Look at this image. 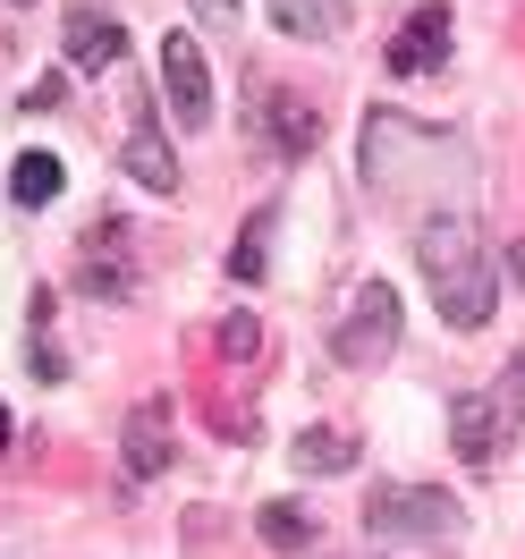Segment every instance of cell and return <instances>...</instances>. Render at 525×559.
<instances>
[{
  "instance_id": "1",
  "label": "cell",
  "mask_w": 525,
  "mask_h": 559,
  "mask_svg": "<svg viewBox=\"0 0 525 559\" xmlns=\"http://www.w3.org/2000/svg\"><path fill=\"white\" fill-rule=\"evenodd\" d=\"M365 187L382 195V204H441V212H466L475 195V144L441 136V128H423L407 110H365Z\"/></svg>"
},
{
  "instance_id": "2",
  "label": "cell",
  "mask_w": 525,
  "mask_h": 559,
  "mask_svg": "<svg viewBox=\"0 0 525 559\" xmlns=\"http://www.w3.org/2000/svg\"><path fill=\"white\" fill-rule=\"evenodd\" d=\"M416 263H423V288L450 331H484L491 322V297H500V272H491V246L475 229V212H423L416 221Z\"/></svg>"
},
{
  "instance_id": "3",
  "label": "cell",
  "mask_w": 525,
  "mask_h": 559,
  "mask_svg": "<svg viewBox=\"0 0 525 559\" xmlns=\"http://www.w3.org/2000/svg\"><path fill=\"white\" fill-rule=\"evenodd\" d=\"M517 432H525V356H509L491 390H457L450 399V450H457V466L491 475Z\"/></svg>"
},
{
  "instance_id": "4",
  "label": "cell",
  "mask_w": 525,
  "mask_h": 559,
  "mask_svg": "<svg viewBox=\"0 0 525 559\" xmlns=\"http://www.w3.org/2000/svg\"><path fill=\"white\" fill-rule=\"evenodd\" d=\"M365 525H373L382 543H432V551H450L457 534H466V509L432 484H382L365 500Z\"/></svg>"
},
{
  "instance_id": "5",
  "label": "cell",
  "mask_w": 525,
  "mask_h": 559,
  "mask_svg": "<svg viewBox=\"0 0 525 559\" xmlns=\"http://www.w3.org/2000/svg\"><path fill=\"white\" fill-rule=\"evenodd\" d=\"M390 348H398V288H390V280H356L348 314L331 331V356H339L348 373H373V365H390Z\"/></svg>"
},
{
  "instance_id": "6",
  "label": "cell",
  "mask_w": 525,
  "mask_h": 559,
  "mask_svg": "<svg viewBox=\"0 0 525 559\" xmlns=\"http://www.w3.org/2000/svg\"><path fill=\"white\" fill-rule=\"evenodd\" d=\"M162 103H170V119L178 128H212V60H204V43L195 35H162Z\"/></svg>"
},
{
  "instance_id": "7",
  "label": "cell",
  "mask_w": 525,
  "mask_h": 559,
  "mask_svg": "<svg viewBox=\"0 0 525 559\" xmlns=\"http://www.w3.org/2000/svg\"><path fill=\"white\" fill-rule=\"evenodd\" d=\"M60 51H69V69L103 76V69H119V60H128V26H119L110 9H94V0H76L69 26H60Z\"/></svg>"
},
{
  "instance_id": "8",
  "label": "cell",
  "mask_w": 525,
  "mask_h": 559,
  "mask_svg": "<svg viewBox=\"0 0 525 559\" xmlns=\"http://www.w3.org/2000/svg\"><path fill=\"white\" fill-rule=\"evenodd\" d=\"M382 60H390V76H432L441 60H450V9H441V0H423L416 17L390 35Z\"/></svg>"
},
{
  "instance_id": "9",
  "label": "cell",
  "mask_w": 525,
  "mask_h": 559,
  "mask_svg": "<svg viewBox=\"0 0 525 559\" xmlns=\"http://www.w3.org/2000/svg\"><path fill=\"white\" fill-rule=\"evenodd\" d=\"M254 119L272 128V153H281V162H306V153L322 144L314 103H306V94H288V85H263V94H254Z\"/></svg>"
},
{
  "instance_id": "10",
  "label": "cell",
  "mask_w": 525,
  "mask_h": 559,
  "mask_svg": "<svg viewBox=\"0 0 525 559\" xmlns=\"http://www.w3.org/2000/svg\"><path fill=\"white\" fill-rule=\"evenodd\" d=\"M119 450H128V475L153 484V475L170 466V399H136L128 424H119Z\"/></svg>"
},
{
  "instance_id": "11",
  "label": "cell",
  "mask_w": 525,
  "mask_h": 559,
  "mask_svg": "<svg viewBox=\"0 0 525 559\" xmlns=\"http://www.w3.org/2000/svg\"><path fill=\"white\" fill-rule=\"evenodd\" d=\"M272 26L297 43H339L348 35V0H272Z\"/></svg>"
},
{
  "instance_id": "12",
  "label": "cell",
  "mask_w": 525,
  "mask_h": 559,
  "mask_svg": "<svg viewBox=\"0 0 525 559\" xmlns=\"http://www.w3.org/2000/svg\"><path fill=\"white\" fill-rule=\"evenodd\" d=\"M119 170H128V178H144L153 195H178V153L162 144V128H136V136L119 144Z\"/></svg>"
},
{
  "instance_id": "13",
  "label": "cell",
  "mask_w": 525,
  "mask_h": 559,
  "mask_svg": "<svg viewBox=\"0 0 525 559\" xmlns=\"http://www.w3.org/2000/svg\"><path fill=\"white\" fill-rule=\"evenodd\" d=\"M288 457H297V475H339V466H356V432L348 424H306Z\"/></svg>"
},
{
  "instance_id": "14",
  "label": "cell",
  "mask_w": 525,
  "mask_h": 559,
  "mask_svg": "<svg viewBox=\"0 0 525 559\" xmlns=\"http://www.w3.org/2000/svg\"><path fill=\"white\" fill-rule=\"evenodd\" d=\"M60 187H69V170H60V153H17V170H9V195L26 212L60 204Z\"/></svg>"
},
{
  "instance_id": "15",
  "label": "cell",
  "mask_w": 525,
  "mask_h": 559,
  "mask_svg": "<svg viewBox=\"0 0 525 559\" xmlns=\"http://www.w3.org/2000/svg\"><path fill=\"white\" fill-rule=\"evenodd\" d=\"M212 356H220V365H254V356H263V322L254 314H220L212 322Z\"/></svg>"
},
{
  "instance_id": "16",
  "label": "cell",
  "mask_w": 525,
  "mask_h": 559,
  "mask_svg": "<svg viewBox=\"0 0 525 559\" xmlns=\"http://www.w3.org/2000/svg\"><path fill=\"white\" fill-rule=\"evenodd\" d=\"M254 534H263L272 551H306V543H314V525H306V509H297V500H272V509L254 518Z\"/></svg>"
},
{
  "instance_id": "17",
  "label": "cell",
  "mask_w": 525,
  "mask_h": 559,
  "mask_svg": "<svg viewBox=\"0 0 525 559\" xmlns=\"http://www.w3.org/2000/svg\"><path fill=\"white\" fill-rule=\"evenodd\" d=\"M263 246H272V212H254V229H238V246H229V280L254 288V280L272 272V263H263Z\"/></svg>"
},
{
  "instance_id": "18",
  "label": "cell",
  "mask_w": 525,
  "mask_h": 559,
  "mask_svg": "<svg viewBox=\"0 0 525 559\" xmlns=\"http://www.w3.org/2000/svg\"><path fill=\"white\" fill-rule=\"evenodd\" d=\"M26 373H35V382H60V373H69V356L51 348V322H35V340H26Z\"/></svg>"
},
{
  "instance_id": "19",
  "label": "cell",
  "mask_w": 525,
  "mask_h": 559,
  "mask_svg": "<svg viewBox=\"0 0 525 559\" xmlns=\"http://www.w3.org/2000/svg\"><path fill=\"white\" fill-rule=\"evenodd\" d=\"M76 288H85V297H128V288H136V280L119 272V263H103V254H94V263H85V272H76Z\"/></svg>"
},
{
  "instance_id": "20",
  "label": "cell",
  "mask_w": 525,
  "mask_h": 559,
  "mask_svg": "<svg viewBox=\"0 0 525 559\" xmlns=\"http://www.w3.org/2000/svg\"><path fill=\"white\" fill-rule=\"evenodd\" d=\"M60 94H69V76H35V85H26V110H51Z\"/></svg>"
},
{
  "instance_id": "21",
  "label": "cell",
  "mask_w": 525,
  "mask_h": 559,
  "mask_svg": "<svg viewBox=\"0 0 525 559\" xmlns=\"http://www.w3.org/2000/svg\"><path fill=\"white\" fill-rule=\"evenodd\" d=\"M229 9H238V0H195V17H229Z\"/></svg>"
},
{
  "instance_id": "22",
  "label": "cell",
  "mask_w": 525,
  "mask_h": 559,
  "mask_svg": "<svg viewBox=\"0 0 525 559\" xmlns=\"http://www.w3.org/2000/svg\"><path fill=\"white\" fill-rule=\"evenodd\" d=\"M509 272H517V288H525V238H517V246H509Z\"/></svg>"
},
{
  "instance_id": "23",
  "label": "cell",
  "mask_w": 525,
  "mask_h": 559,
  "mask_svg": "<svg viewBox=\"0 0 525 559\" xmlns=\"http://www.w3.org/2000/svg\"><path fill=\"white\" fill-rule=\"evenodd\" d=\"M0 450H9V407H0Z\"/></svg>"
},
{
  "instance_id": "24",
  "label": "cell",
  "mask_w": 525,
  "mask_h": 559,
  "mask_svg": "<svg viewBox=\"0 0 525 559\" xmlns=\"http://www.w3.org/2000/svg\"><path fill=\"white\" fill-rule=\"evenodd\" d=\"M9 9H35V0H9Z\"/></svg>"
}]
</instances>
